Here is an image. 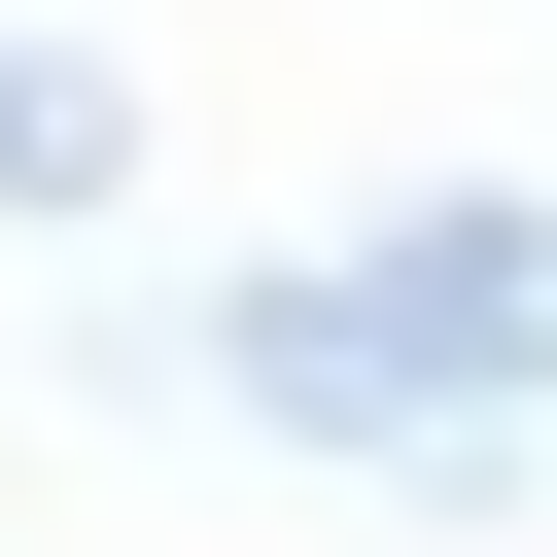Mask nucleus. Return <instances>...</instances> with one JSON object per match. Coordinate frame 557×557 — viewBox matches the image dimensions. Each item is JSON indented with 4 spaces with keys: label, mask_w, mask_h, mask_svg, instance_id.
I'll list each match as a JSON object with an SVG mask.
<instances>
[{
    "label": "nucleus",
    "mask_w": 557,
    "mask_h": 557,
    "mask_svg": "<svg viewBox=\"0 0 557 557\" xmlns=\"http://www.w3.org/2000/svg\"><path fill=\"white\" fill-rule=\"evenodd\" d=\"M278 453H383V487H522V383H557V209H383L313 278L209 313Z\"/></svg>",
    "instance_id": "nucleus-1"
},
{
    "label": "nucleus",
    "mask_w": 557,
    "mask_h": 557,
    "mask_svg": "<svg viewBox=\"0 0 557 557\" xmlns=\"http://www.w3.org/2000/svg\"><path fill=\"white\" fill-rule=\"evenodd\" d=\"M0 209H139V70L104 35H0Z\"/></svg>",
    "instance_id": "nucleus-2"
}]
</instances>
